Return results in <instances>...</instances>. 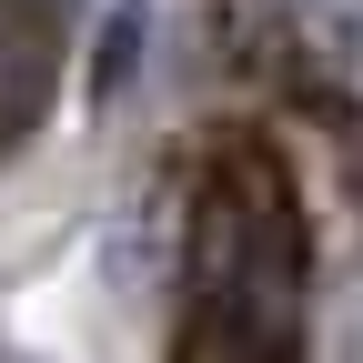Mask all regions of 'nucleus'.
I'll use <instances>...</instances> for the list:
<instances>
[{
    "instance_id": "f257e3e1",
    "label": "nucleus",
    "mask_w": 363,
    "mask_h": 363,
    "mask_svg": "<svg viewBox=\"0 0 363 363\" xmlns=\"http://www.w3.org/2000/svg\"><path fill=\"white\" fill-rule=\"evenodd\" d=\"M313 11V40L343 61V71H363V0H303Z\"/></svg>"
}]
</instances>
